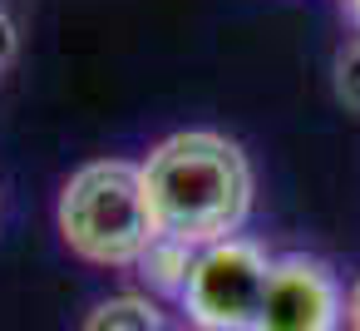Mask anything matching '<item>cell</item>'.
Here are the masks:
<instances>
[{"label": "cell", "instance_id": "cell-1", "mask_svg": "<svg viewBox=\"0 0 360 331\" xmlns=\"http://www.w3.org/2000/svg\"><path fill=\"white\" fill-rule=\"evenodd\" d=\"M153 227L188 247L227 242L252 218V163L237 139L217 129H178L143 158Z\"/></svg>", "mask_w": 360, "mask_h": 331}, {"label": "cell", "instance_id": "cell-2", "mask_svg": "<svg viewBox=\"0 0 360 331\" xmlns=\"http://www.w3.org/2000/svg\"><path fill=\"white\" fill-rule=\"evenodd\" d=\"M55 227L79 262L109 267V272H134L143 262L148 242L158 237L148 188H143V163L94 158V163L75 168L60 188Z\"/></svg>", "mask_w": 360, "mask_h": 331}, {"label": "cell", "instance_id": "cell-3", "mask_svg": "<svg viewBox=\"0 0 360 331\" xmlns=\"http://www.w3.org/2000/svg\"><path fill=\"white\" fill-rule=\"evenodd\" d=\"M266 272H271V252L247 232L198 247L188 287L178 296L188 326L193 331H252L262 292H266Z\"/></svg>", "mask_w": 360, "mask_h": 331}, {"label": "cell", "instance_id": "cell-4", "mask_svg": "<svg viewBox=\"0 0 360 331\" xmlns=\"http://www.w3.org/2000/svg\"><path fill=\"white\" fill-rule=\"evenodd\" d=\"M252 331H345V292L321 257H271Z\"/></svg>", "mask_w": 360, "mask_h": 331}, {"label": "cell", "instance_id": "cell-5", "mask_svg": "<svg viewBox=\"0 0 360 331\" xmlns=\"http://www.w3.org/2000/svg\"><path fill=\"white\" fill-rule=\"evenodd\" d=\"M79 331H173L158 296L148 292H114V296H99L84 316Z\"/></svg>", "mask_w": 360, "mask_h": 331}, {"label": "cell", "instance_id": "cell-6", "mask_svg": "<svg viewBox=\"0 0 360 331\" xmlns=\"http://www.w3.org/2000/svg\"><path fill=\"white\" fill-rule=\"evenodd\" d=\"M193 257H198V247H188V242H173V237H153L148 242V252H143V262L134 267L143 282H148V296H183V287H188V272H193Z\"/></svg>", "mask_w": 360, "mask_h": 331}, {"label": "cell", "instance_id": "cell-7", "mask_svg": "<svg viewBox=\"0 0 360 331\" xmlns=\"http://www.w3.org/2000/svg\"><path fill=\"white\" fill-rule=\"evenodd\" d=\"M330 85H335V99H340L350 114H360V35H355V40L335 55Z\"/></svg>", "mask_w": 360, "mask_h": 331}, {"label": "cell", "instance_id": "cell-8", "mask_svg": "<svg viewBox=\"0 0 360 331\" xmlns=\"http://www.w3.org/2000/svg\"><path fill=\"white\" fill-rule=\"evenodd\" d=\"M15 55H20V30H15V20H11V11L0 6V80L11 75Z\"/></svg>", "mask_w": 360, "mask_h": 331}, {"label": "cell", "instance_id": "cell-9", "mask_svg": "<svg viewBox=\"0 0 360 331\" xmlns=\"http://www.w3.org/2000/svg\"><path fill=\"white\" fill-rule=\"evenodd\" d=\"M345 331H360V277L345 292Z\"/></svg>", "mask_w": 360, "mask_h": 331}, {"label": "cell", "instance_id": "cell-10", "mask_svg": "<svg viewBox=\"0 0 360 331\" xmlns=\"http://www.w3.org/2000/svg\"><path fill=\"white\" fill-rule=\"evenodd\" d=\"M345 20H350V30L360 35V0H345Z\"/></svg>", "mask_w": 360, "mask_h": 331}]
</instances>
